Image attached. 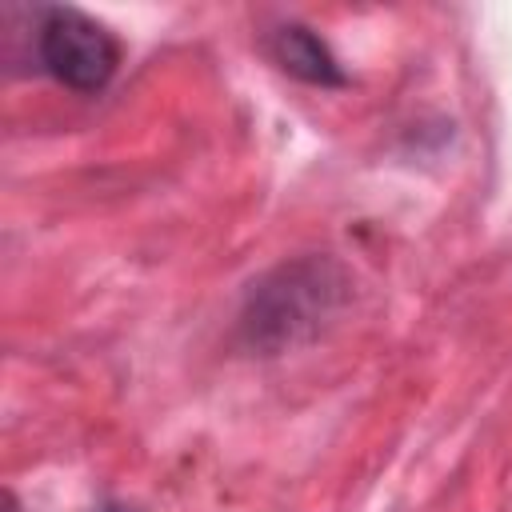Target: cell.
Masks as SVG:
<instances>
[{
    "instance_id": "obj_1",
    "label": "cell",
    "mask_w": 512,
    "mask_h": 512,
    "mask_svg": "<svg viewBox=\"0 0 512 512\" xmlns=\"http://www.w3.org/2000/svg\"><path fill=\"white\" fill-rule=\"evenodd\" d=\"M348 288V272L332 256L288 260L252 284L240 312V336L264 356L300 348L340 316Z\"/></svg>"
},
{
    "instance_id": "obj_2",
    "label": "cell",
    "mask_w": 512,
    "mask_h": 512,
    "mask_svg": "<svg viewBox=\"0 0 512 512\" xmlns=\"http://www.w3.org/2000/svg\"><path fill=\"white\" fill-rule=\"evenodd\" d=\"M36 52L44 72L72 92H100L120 64L116 36L80 8H44L36 28Z\"/></svg>"
},
{
    "instance_id": "obj_3",
    "label": "cell",
    "mask_w": 512,
    "mask_h": 512,
    "mask_svg": "<svg viewBox=\"0 0 512 512\" xmlns=\"http://www.w3.org/2000/svg\"><path fill=\"white\" fill-rule=\"evenodd\" d=\"M268 52H272V60H276L288 76H296V80H304V84H316V88H340V84H344V72H340V64H336V56H332L328 44H324L312 28H304V24H280V28L268 36Z\"/></svg>"
},
{
    "instance_id": "obj_4",
    "label": "cell",
    "mask_w": 512,
    "mask_h": 512,
    "mask_svg": "<svg viewBox=\"0 0 512 512\" xmlns=\"http://www.w3.org/2000/svg\"><path fill=\"white\" fill-rule=\"evenodd\" d=\"M4 512H20V504H16V496H12V492H4Z\"/></svg>"
},
{
    "instance_id": "obj_5",
    "label": "cell",
    "mask_w": 512,
    "mask_h": 512,
    "mask_svg": "<svg viewBox=\"0 0 512 512\" xmlns=\"http://www.w3.org/2000/svg\"><path fill=\"white\" fill-rule=\"evenodd\" d=\"M104 512H124V508H104Z\"/></svg>"
}]
</instances>
